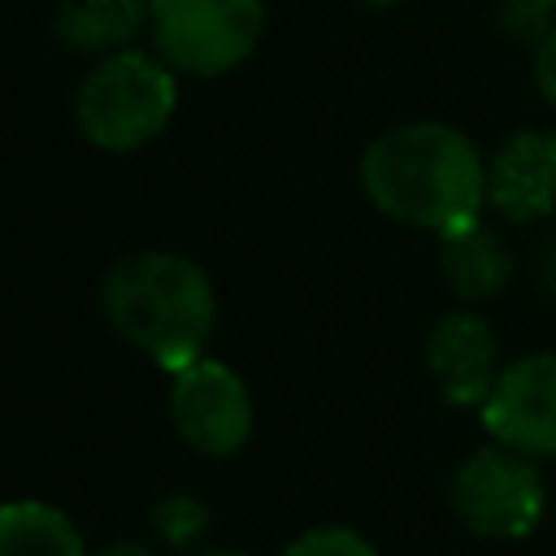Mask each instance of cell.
<instances>
[{
    "label": "cell",
    "instance_id": "obj_1",
    "mask_svg": "<svg viewBox=\"0 0 556 556\" xmlns=\"http://www.w3.org/2000/svg\"><path fill=\"white\" fill-rule=\"evenodd\" d=\"M361 187L382 217L447 235L478 222L486 200V165L456 126L408 122L365 148Z\"/></svg>",
    "mask_w": 556,
    "mask_h": 556
},
{
    "label": "cell",
    "instance_id": "obj_2",
    "mask_svg": "<svg viewBox=\"0 0 556 556\" xmlns=\"http://www.w3.org/2000/svg\"><path fill=\"white\" fill-rule=\"evenodd\" d=\"M104 321L161 369L178 374L204 356L217 300L208 274L178 252H130L100 287Z\"/></svg>",
    "mask_w": 556,
    "mask_h": 556
},
{
    "label": "cell",
    "instance_id": "obj_3",
    "mask_svg": "<svg viewBox=\"0 0 556 556\" xmlns=\"http://www.w3.org/2000/svg\"><path fill=\"white\" fill-rule=\"evenodd\" d=\"M178 104V83L165 61L148 52L104 56L74 96V122L87 143L104 152H135L152 143Z\"/></svg>",
    "mask_w": 556,
    "mask_h": 556
},
{
    "label": "cell",
    "instance_id": "obj_4",
    "mask_svg": "<svg viewBox=\"0 0 556 556\" xmlns=\"http://www.w3.org/2000/svg\"><path fill=\"white\" fill-rule=\"evenodd\" d=\"M148 26L169 70L217 78L252 56L265 30L261 0H148Z\"/></svg>",
    "mask_w": 556,
    "mask_h": 556
},
{
    "label": "cell",
    "instance_id": "obj_5",
    "mask_svg": "<svg viewBox=\"0 0 556 556\" xmlns=\"http://www.w3.org/2000/svg\"><path fill=\"white\" fill-rule=\"evenodd\" d=\"M543 478L526 452L478 447L452 478L456 517L486 539H526L543 521Z\"/></svg>",
    "mask_w": 556,
    "mask_h": 556
},
{
    "label": "cell",
    "instance_id": "obj_6",
    "mask_svg": "<svg viewBox=\"0 0 556 556\" xmlns=\"http://www.w3.org/2000/svg\"><path fill=\"white\" fill-rule=\"evenodd\" d=\"M169 417L195 452L235 456L252 434V395L230 365L200 356L195 365L174 374Z\"/></svg>",
    "mask_w": 556,
    "mask_h": 556
},
{
    "label": "cell",
    "instance_id": "obj_7",
    "mask_svg": "<svg viewBox=\"0 0 556 556\" xmlns=\"http://www.w3.org/2000/svg\"><path fill=\"white\" fill-rule=\"evenodd\" d=\"M482 426L513 452L556 456V352H534L495 378Z\"/></svg>",
    "mask_w": 556,
    "mask_h": 556
},
{
    "label": "cell",
    "instance_id": "obj_8",
    "mask_svg": "<svg viewBox=\"0 0 556 556\" xmlns=\"http://www.w3.org/2000/svg\"><path fill=\"white\" fill-rule=\"evenodd\" d=\"M426 365L447 404H486L495 391V334L473 313H447L426 339Z\"/></svg>",
    "mask_w": 556,
    "mask_h": 556
},
{
    "label": "cell",
    "instance_id": "obj_9",
    "mask_svg": "<svg viewBox=\"0 0 556 556\" xmlns=\"http://www.w3.org/2000/svg\"><path fill=\"white\" fill-rule=\"evenodd\" d=\"M486 200L508 222L547 217L556 208V135H513L486 169Z\"/></svg>",
    "mask_w": 556,
    "mask_h": 556
},
{
    "label": "cell",
    "instance_id": "obj_10",
    "mask_svg": "<svg viewBox=\"0 0 556 556\" xmlns=\"http://www.w3.org/2000/svg\"><path fill=\"white\" fill-rule=\"evenodd\" d=\"M143 22H148L143 0H61L52 13V35L61 48L104 61L130 52Z\"/></svg>",
    "mask_w": 556,
    "mask_h": 556
},
{
    "label": "cell",
    "instance_id": "obj_11",
    "mask_svg": "<svg viewBox=\"0 0 556 556\" xmlns=\"http://www.w3.org/2000/svg\"><path fill=\"white\" fill-rule=\"evenodd\" d=\"M439 265L456 295L465 300H491L513 278V256L495 230L482 222H465L447 235H439Z\"/></svg>",
    "mask_w": 556,
    "mask_h": 556
},
{
    "label": "cell",
    "instance_id": "obj_12",
    "mask_svg": "<svg viewBox=\"0 0 556 556\" xmlns=\"http://www.w3.org/2000/svg\"><path fill=\"white\" fill-rule=\"evenodd\" d=\"M0 556H87L74 521L39 500H13L0 513Z\"/></svg>",
    "mask_w": 556,
    "mask_h": 556
},
{
    "label": "cell",
    "instance_id": "obj_13",
    "mask_svg": "<svg viewBox=\"0 0 556 556\" xmlns=\"http://www.w3.org/2000/svg\"><path fill=\"white\" fill-rule=\"evenodd\" d=\"M152 521H156V530H161V539H165V543L187 547L195 534H204V526H208V508H204L195 495L174 491V495H165V500L156 504Z\"/></svg>",
    "mask_w": 556,
    "mask_h": 556
},
{
    "label": "cell",
    "instance_id": "obj_14",
    "mask_svg": "<svg viewBox=\"0 0 556 556\" xmlns=\"http://www.w3.org/2000/svg\"><path fill=\"white\" fill-rule=\"evenodd\" d=\"M552 13H556V0H500L495 22L517 43H543L556 30Z\"/></svg>",
    "mask_w": 556,
    "mask_h": 556
},
{
    "label": "cell",
    "instance_id": "obj_15",
    "mask_svg": "<svg viewBox=\"0 0 556 556\" xmlns=\"http://www.w3.org/2000/svg\"><path fill=\"white\" fill-rule=\"evenodd\" d=\"M282 556H378V552L369 547V539H361L348 526H317L300 534Z\"/></svg>",
    "mask_w": 556,
    "mask_h": 556
},
{
    "label": "cell",
    "instance_id": "obj_16",
    "mask_svg": "<svg viewBox=\"0 0 556 556\" xmlns=\"http://www.w3.org/2000/svg\"><path fill=\"white\" fill-rule=\"evenodd\" d=\"M534 78H539V91L547 96V104L556 109V30L534 52Z\"/></svg>",
    "mask_w": 556,
    "mask_h": 556
},
{
    "label": "cell",
    "instance_id": "obj_17",
    "mask_svg": "<svg viewBox=\"0 0 556 556\" xmlns=\"http://www.w3.org/2000/svg\"><path fill=\"white\" fill-rule=\"evenodd\" d=\"M96 556H152V552L139 547V543H109V547H100Z\"/></svg>",
    "mask_w": 556,
    "mask_h": 556
},
{
    "label": "cell",
    "instance_id": "obj_18",
    "mask_svg": "<svg viewBox=\"0 0 556 556\" xmlns=\"http://www.w3.org/2000/svg\"><path fill=\"white\" fill-rule=\"evenodd\" d=\"M361 4H369V9H391V4H400V0H361Z\"/></svg>",
    "mask_w": 556,
    "mask_h": 556
},
{
    "label": "cell",
    "instance_id": "obj_19",
    "mask_svg": "<svg viewBox=\"0 0 556 556\" xmlns=\"http://www.w3.org/2000/svg\"><path fill=\"white\" fill-rule=\"evenodd\" d=\"M200 556H239V552H200Z\"/></svg>",
    "mask_w": 556,
    "mask_h": 556
}]
</instances>
